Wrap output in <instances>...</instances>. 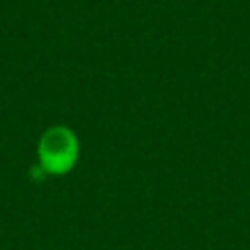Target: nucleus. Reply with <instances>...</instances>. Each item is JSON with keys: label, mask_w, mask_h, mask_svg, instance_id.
<instances>
[{"label": "nucleus", "mask_w": 250, "mask_h": 250, "mask_svg": "<svg viewBox=\"0 0 250 250\" xmlns=\"http://www.w3.org/2000/svg\"><path fill=\"white\" fill-rule=\"evenodd\" d=\"M35 156L37 166L45 176H66L78 164L80 139L76 131L68 125H51L39 135Z\"/></svg>", "instance_id": "f257e3e1"}]
</instances>
